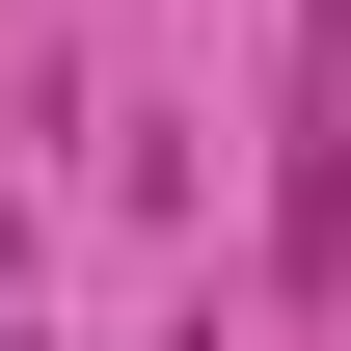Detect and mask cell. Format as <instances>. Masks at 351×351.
I'll use <instances>...</instances> for the list:
<instances>
[{"instance_id": "obj_1", "label": "cell", "mask_w": 351, "mask_h": 351, "mask_svg": "<svg viewBox=\"0 0 351 351\" xmlns=\"http://www.w3.org/2000/svg\"><path fill=\"white\" fill-rule=\"evenodd\" d=\"M270 270H351V0H298V135H270Z\"/></svg>"}, {"instance_id": "obj_2", "label": "cell", "mask_w": 351, "mask_h": 351, "mask_svg": "<svg viewBox=\"0 0 351 351\" xmlns=\"http://www.w3.org/2000/svg\"><path fill=\"white\" fill-rule=\"evenodd\" d=\"M0 351H27V324H0Z\"/></svg>"}]
</instances>
